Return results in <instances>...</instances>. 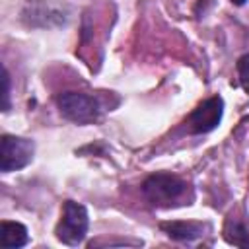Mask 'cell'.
I'll return each instance as SVG.
<instances>
[{"label":"cell","mask_w":249,"mask_h":249,"mask_svg":"<svg viewBox=\"0 0 249 249\" xmlns=\"http://www.w3.org/2000/svg\"><path fill=\"white\" fill-rule=\"evenodd\" d=\"M88 230H89V216H88L86 206L76 200H64L60 218L54 228L56 239L64 245L76 247L84 243Z\"/></svg>","instance_id":"cell-2"},{"label":"cell","mask_w":249,"mask_h":249,"mask_svg":"<svg viewBox=\"0 0 249 249\" xmlns=\"http://www.w3.org/2000/svg\"><path fill=\"white\" fill-rule=\"evenodd\" d=\"M222 117H224V99L220 95H212L193 109V113L187 119V124L193 134H206L220 126Z\"/></svg>","instance_id":"cell-6"},{"label":"cell","mask_w":249,"mask_h":249,"mask_svg":"<svg viewBox=\"0 0 249 249\" xmlns=\"http://www.w3.org/2000/svg\"><path fill=\"white\" fill-rule=\"evenodd\" d=\"M230 2H231V4H235V6H243L247 0H230Z\"/></svg>","instance_id":"cell-13"},{"label":"cell","mask_w":249,"mask_h":249,"mask_svg":"<svg viewBox=\"0 0 249 249\" xmlns=\"http://www.w3.org/2000/svg\"><path fill=\"white\" fill-rule=\"evenodd\" d=\"M160 230L173 241H195L204 235V231L210 230L206 222H195V220H173V222H161Z\"/></svg>","instance_id":"cell-7"},{"label":"cell","mask_w":249,"mask_h":249,"mask_svg":"<svg viewBox=\"0 0 249 249\" xmlns=\"http://www.w3.org/2000/svg\"><path fill=\"white\" fill-rule=\"evenodd\" d=\"M247 121H249V119H247Z\"/></svg>","instance_id":"cell-14"},{"label":"cell","mask_w":249,"mask_h":249,"mask_svg":"<svg viewBox=\"0 0 249 249\" xmlns=\"http://www.w3.org/2000/svg\"><path fill=\"white\" fill-rule=\"evenodd\" d=\"M29 243V233L27 228L21 222H12L4 220L0 226V245L4 249H18Z\"/></svg>","instance_id":"cell-8"},{"label":"cell","mask_w":249,"mask_h":249,"mask_svg":"<svg viewBox=\"0 0 249 249\" xmlns=\"http://www.w3.org/2000/svg\"><path fill=\"white\" fill-rule=\"evenodd\" d=\"M224 239L230 245L249 247V230H247V226L239 218L230 216L226 220V226H224Z\"/></svg>","instance_id":"cell-9"},{"label":"cell","mask_w":249,"mask_h":249,"mask_svg":"<svg viewBox=\"0 0 249 249\" xmlns=\"http://www.w3.org/2000/svg\"><path fill=\"white\" fill-rule=\"evenodd\" d=\"M142 195L156 208H171L177 204H189L185 200L193 198L191 185L185 179L173 173H165V171L148 175L142 183Z\"/></svg>","instance_id":"cell-1"},{"label":"cell","mask_w":249,"mask_h":249,"mask_svg":"<svg viewBox=\"0 0 249 249\" xmlns=\"http://www.w3.org/2000/svg\"><path fill=\"white\" fill-rule=\"evenodd\" d=\"M56 107L60 115L76 124H91L97 123L103 107L97 97L82 91H62L56 95Z\"/></svg>","instance_id":"cell-3"},{"label":"cell","mask_w":249,"mask_h":249,"mask_svg":"<svg viewBox=\"0 0 249 249\" xmlns=\"http://www.w3.org/2000/svg\"><path fill=\"white\" fill-rule=\"evenodd\" d=\"M35 154V142L31 138L4 134L0 140V171H19L27 167Z\"/></svg>","instance_id":"cell-5"},{"label":"cell","mask_w":249,"mask_h":249,"mask_svg":"<svg viewBox=\"0 0 249 249\" xmlns=\"http://www.w3.org/2000/svg\"><path fill=\"white\" fill-rule=\"evenodd\" d=\"M21 19L29 27H60L70 19V8L54 0H31L21 12Z\"/></svg>","instance_id":"cell-4"},{"label":"cell","mask_w":249,"mask_h":249,"mask_svg":"<svg viewBox=\"0 0 249 249\" xmlns=\"http://www.w3.org/2000/svg\"><path fill=\"white\" fill-rule=\"evenodd\" d=\"M128 243H132V245H142V241H126V239H119V241H95V243H91V247L93 245H128Z\"/></svg>","instance_id":"cell-12"},{"label":"cell","mask_w":249,"mask_h":249,"mask_svg":"<svg viewBox=\"0 0 249 249\" xmlns=\"http://www.w3.org/2000/svg\"><path fill=\"white\" fill-rule=\"evenodd\" d=\"M2 111H10V72H8V68H4V103H2Z\"/></svg>","instance_id":"cell-11"},{"label":"cell","mask_w":249,"mask_h":249,"mask_svg":"<svg viewBox=\"0 0 249 249\" xmlns=\"http://www.w3.org/2000/svg\"><path fill=\"white\" fill-rule=\"evenodd\" d=\"M237 78H239V84L241 88L245 89V93H249V53L247 54H241L237 58Z\"/></svg>","instance_id":"cell-10"}]
</instances>
